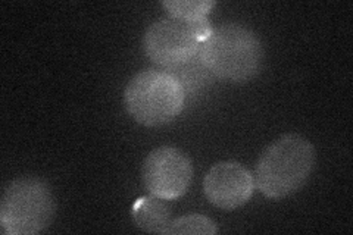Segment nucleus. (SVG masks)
Listing matches in <instances>:
<instances>
[{
  "instance_id": "obj_4",
  "label": "nucleus",
  "mask_w": 353,
  "mask_h": 235,
  "mask_svg": "<svg viewBox=\"0 0 353 235\" xmlns=\"http://www.w3.org/2000/svg\"><path fill=\"white\" fill-rule=\"evenodd\" d=\"M50 185L37 176L10 181L0 201V227L8 235H34L50 227L54 218Z\"/></svg>"
},
{
  "instance_id": "obj_6",
  "label": "nucleus",
  "mask_w": 353,
  "mask_h": 235,
  "mask_svg": "<svg viewBox=\"0 0 353 235\" xmlns=\"http://www.w3.org/2000/svg\"><path fill=\"white\" fill-rule=\"evenodd\" d=\"M141 178L152 196L175 200L189 190L193 180V165L183 150L163 145L148 154Z\"/></svg>"
},
{
  "instance_id": "obj_2",
  "label": "nucleus",
  "mask_w": 353,
  "mask_h": 235,
  "mask_svg": "<svg viewBox=\"0 0 353 235\" xmlns=\"http://www.w3.org/2000/svg\"><path fill=\"white\" fill-rule=\"evenodd\" d=\"M197 58L223 80L245 83L261 72L265 50L256 32L240 24H224L201 44Z\"/></svg>"
},
{
  "instance_id": "obj_5",
  "label": "nucleus",
  "mask_w": 353,
  "mask_h": 235,
  "mask_svg": "<svg viewBox=\"0 0 353 235\" xmlns=\"http://www.w3.org/2000/svg\"><path fill=\"white\" fill-rule=\"evenodd\" d=\"M212 30L208 19L185 22L172 17L162 18L146 30L143 48L152 62L172 70L194 59Z\"/></svg>"
},
{
  "instance_id": "obj_8",
  "label": "nucleus",
  "mask_w": 353,
  "mask_h": 235,
  "mask_svg": "<svg viewBox=\"0 0 353 235\" xmlns=\"http://www.w3.org/2000/svg\"><path fill=\"white\" fill-rule=\"evenodd\" d=\"M132 221L141 231L163 235L171 222V207L157 196L139 198L132 206Z\"/></svg>"
},
{
  "instance_id": "obj_1",
  "label": "nucleus",
  "mask_w": 353,
  "mask_h": 235,
  "mask_svg": "<svg viewBox=\"0 0 353 235\" xmlns=\"http://www.w3.org/2000/svg\"><path fill=\"white\" fill-rule=\"evenodd\" d=\"M316 161L314 144L301 134H284L262 152L255 165V188L271 200L299 192L311 178Z\"/></svg>"
},
{
  "instance_id": "obj_7",
  "label": "nucleus",
  "mask_w": 353,
  "mask_h": 235,
  "mask_svg": "<svg viewBox=\"0 0 353 235\" xmlns=\"http://www.w3.org/2000/svg\"><path fill=\"white\" fill-rule=\"evenodd\" d=\"M253 190V174L237 162L214 165L203 180V192L209 203L224 210H234L246 205Z\"/></svg>"
},
{
  "instance_id": "obj_9",
  "label": "nucleus",
  "mask_w": 353,
  "mask_h": 235,
  "mask_svg": "<svg viewBox=\"0 0 353 235\" xmlns=\"http://www.w3.org/2000/svg\"><path fill=\"white\" fill-rule=\"evenodd\" d=\"M162 6L172 18L185 22H199L208 19V14L216 6L211 0H163Z\"/></svg>"
},
{
  "instance_id": "obj_3",
  "label": "nucleus",
  "mask_w": 353,
  "mask_h": 235,
  "mask_svg": "<svg viewBox=\"0 0 353 235\" xmlns=\"http://www.w3.org/2000/svg\"><path fill=\"white\" fill-rule=\"evenodd\" d=\"M185 92L171 72L146 70L128 81L124 105L131 118L143 127L167 125L181 114Z\"/></svg>"
},
{
  "instance_id": "obj_10",
  "label": "nucleus",
  "mask_w": 353,
  "mask_h": 235,
  "mask_svg": "<svg viewBox=\"0 0 353 235\" xmlns=\"http://www.w3.org/2000/svg\"><path fill=\"white\" fill-rule=\"evenodd\" d=\"M216 223L205 215H184L171 221L163 235H215Z\"/></svg>"
}]
</instances>
